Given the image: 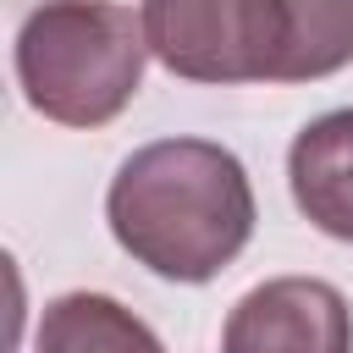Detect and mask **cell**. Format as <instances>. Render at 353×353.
<instances>
[{
    "label": "cell",
    "mask_w": 353,
    "mask_h": 353,
    "mask_svg": "<svg viewBox=\"0 0 353 353\" xmlns=\"http://www.w3.org/2000/svg\"><path fill=\"white\" fill-rule=\"evenodd\" d=\"M116 243L165 281H215L254 237V188L232 149L160 138L121 160L105 193Z\"/></svg>",
    "instance_id": "cell-1"
},
{
    "label": "cell",
    "mask_w": 353,
    "mask_h": 353,
    "mask_svg": "<svg viewBox=\"0 0 353 353\" xmlns=\"http://www.w3.org/2000/svg\"><path fill=\"white\" fill-rule=\"evenodd\" d=\"M143 17L116 0H44L17 28L22 99L61 127L116 121L143 83Z\"/></svg>",
    "instance_id": "cell-2"
},
{
    "label": "cell",
    "mask_w": 353,
    "mask_h": 353,
    "mask_svg": "<svg viewBox=\"0 0 353 353\" xmlns=\"http://www.w3.org/2000/svg\"><path fill=\"white\" fill-rule=\"evenodd\" d=\"M149 55L188 83H287V0H143Z\"/></svg>",
    "instance_id": "cell-3"
},
{
    "label": "cell",
    "mask_w": 353,
    "mask_h": 353,
    "mask_svg": "<svg viewBox=\"0 0 353 353\" xmlns=\"http://www.w3.org/2000/svg\"><path fill=\"white\" fill-rule=\"evenodd\" d=\"M221 353H353V309L320 276H276L232 303Z\"/></svg>",
    "instance_id": "cell-4"
},
{
    "label": "cell",
    "mask_w": 353,
    "mask_h": 353,
    "mask_svg": "<svg viewBox=\"0 0 353 353\" xmlns=\"http://www.w3.org/2000/svg\"><path fill=\"white\" fill-rule=\"evenodd\" d=\"M292 204L309 226L336 243H353V105L314 116L287 149Z\"/></svg>",
    "instance_id": "cell-5"
},
{
    "label": "cell",
    "mask_w": 353,
    "mask_h": 353,
    "mask_svg": "<svg viewBox=\"0 0 353 353\" xmlns=\"http://www.w3.org/2000/svg\"><path fill=\"white\" fill-rule=\"evenodd\" d=\"M33 353H165V342L110 292H61L39 314Z\"/></svg>",
    "instance_id": "cell-6"
},
{
    "label": "cell",
    "mask_w": 353,
    "mask_h": 353,
    "mask_svg": "<svg viewBox=\"0 0 353 353\" xmlns=\"http://www.w3.org/2000/svg\"><path fill=\"white\" fill-rule=\"evenodd\" d=\"M287 17H292L287 83H314L353 61V0H287Z\"/></svg>",
    "instance_id": "cell-7"
}]
</instances>
